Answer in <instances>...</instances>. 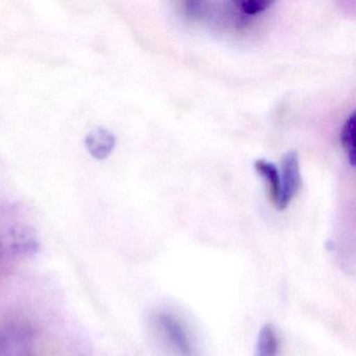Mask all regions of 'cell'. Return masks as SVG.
Masks as SVG:
<instances>
[{
	"label": "cell",
	"instance_id": "52a82bcc",
	"mask_svg": "<svg viewBox=\"0 0 356 356\" xmlns=\"http://www.w3.org/2000/svg\"><path fill=\"white\" fill-rule=\"evenodd\" d=\"M354 124H355V114L352 113L346 120L341 133V145H343L352 166H354V154H355V151H354Z\"/></svg>",
	"mask_w": 356,
	"mask_h": 356
},
{
	"label": "cell",
	"instance_id": "8992f818",
	"mask_svg": "<svg viewBox=\"0 0 356 356\" xmlns=\"http://www.w3.org/2000/svg\"><path fill=\"white\" fill-rule=\"evenodd\" d=\"M255 170L262 178L266 179L270 201L275 203L278 197L279 186H280V175H279L278 170L274 164L266 161V160H257L255 162Z\"/></svg>",
	"mask_w": 356,
	"mask_h": 356
},
{
	"label": "cell",
	"instance_id": "ba28073f",
	"mask_svg": "<svg viewBox=\"0 0 356 356\" xmlns=\"http://www.w3.org/2000/svg\"><path fill=\"white\" fill-rule=\"evenodd\" d=\"M233 3L236 6L237 9L247 15H257L274 5L273 1H268V0H245V1H234Z\"/></svg>",
	"mask_w": 356,
	"mask_h": 356
},
{
	"label": "cell",
	"instance_id": "3957f363",
	"mask_svg": "<svg viewBox=\"0 0 356 356\" xmlns=\"http://www.w3.org/2000/svg\"><path fill=\"white\" fill-rule=\"evenodd\" d=\"M34 333L22 325L0 329V356H32Z\"/></svg>",
	"mask_w": 356,
	"mask_h": 356
},
{
	"label": "cell",
	"instance_id": "6da1fadb",
	"mask_svg": "<svg viewBox=\"0 0 356 356\" xmlns=\"http://www.w3.org/2000/svg\"><path fill=\"white\" fill-rule=\"evenodd\" d=\"M153 322L164 343L177 356H197L191 333L178 316L159 312Z\"/></svg>",
	"mask_w": 356,
	"mask_h": 356
},
{
	"label": "cell",
	"instance_id": "277c9868",
	"mask_svg": "<svg viewBox=\"0 0 356 356\" xmlns=\"http://www.w3.org/2000/svg\"><path fill=\"white\" fill-rule=\"evenodd\" d=\"M85 145L92 157L97 160H104L115 147L116 138L113 133L107 129L95 128L87 135Z\"/></svg>",
	"mask_w": 356,
	"mask_h": 356
},
{
	"label": "cell",
	"instance_id": "5b68a950",
	"mask_svg": "<svg viewBox=\"0 0 356 356\" xmlns=\"http://www.w3.org/2000/svg\"><path fill=\"white\" fill-rule=\"evenodd\" d=\"M278 347V337L274 327L270 324L264 325L258 334L254 356H277Z\"/></svg>",
	"mask_w": 356,
	"mask_h": 356
},
{
	"label": "cell",
	"instance_id": "7a4b0ae2",
	"mask_svg": "<svg viewBox=\"0 0 356 356\" xmlns=\"http://www.w3.org/2000/svg\"><path fill=\"white\" fill-rule=\"evenodd\" d=\"M301 184L299 156L297 152H289L282 160L280 186H279L278 197L274 203L277 209L284 210L291 204L293 197L299 193Z\"/></svg>",
	"mask_w": 356,
	"mask_h": 356
}]
</instances>
